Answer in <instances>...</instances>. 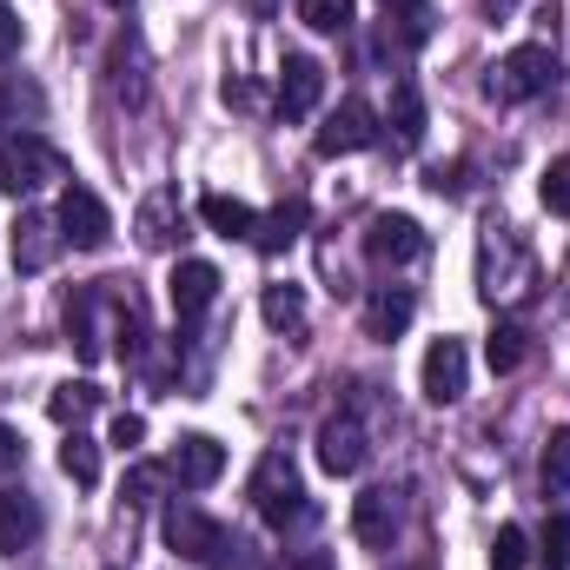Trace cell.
I'll return each mask as SVG.
<instances>
[{
	"label": "cell",
	"instance_id": "12",
	"mask_svg": "<svg viewBox=\"0 0 570 570\" xmlns=\"http://www.w3.org/2000/svg\"><path fill=\"white\" fill-rule=\"evenodd\" d=\"M352 538L365 551H392V538H399V498L385 484H372V491L352 498Z\"/></svg>",
	"mask_w": 570,
	"mask_h": 570
},
{
	"label": "cell",
	"instance_id": "24",
	"mask_svg": "<svg viewBox=\"0 0 570 570\" xmlns=\"http://www.w3.org/2000/svg\"><path fill=\"white\" fill-rule=\"evenodd\" d=\"M538 484H544V498H564L570 491V425L551 431V444L538 458Z\"/></svg>",
	"mask_w": 570,
	"mask_h": 570
},
{
	"label": "cell",
	"instance_id": "27",
	"mask_svg": "<svg viewBox=\"0 0 570 570\" xmlns=\"http://www.w3.org/2000/svg\"><path fill=\"white\" fill-rule=\"evenodd\" d=\"M531 564V538L518 531V524H504L498 538H491V570H524Z\"/></svg>",
	"mask_w": 570,
	"mask_h": 570
},
{
	"label": "cell",
	"instance_id": "5",
	"mask_svg": "<svg viewBox=\"0 0 570 570\" xmlns=\"http://www.w3.org/2000/svg\"><path fill=\"white\" fill-rule=\"evenodd\" d=\"M159 531H166V551H173V558H186V564H226V551H239V544L226 538V524H213L206 511H186V504H179V511H166V524H159Z\"/></svg>",
	"mask_w": 570,
	"mask_h": 570
},
{
	"label": "cell",
	"instance_id": "25",
	"mask_svg": "<svg viewBox=\"0 0 570 570\" xmlns=\"http://www.w3.org/2000/svg\"><path fill=\"white\" fill-rule=\"evenodd\" d=\"M60 471H67L73 484H100V444L80 438V431H67V444H60Z\"/></svg>",
	"mask_w": 570,
	"mask_h": 570
},
{
	"label": "cell",
	"instance_id": "33",
	"mask_svg": "<svg viewBox=\"0 0 570 570\" xmlns=\"http://www.w3.org/2000/svg\"><path fill=\"white\" fill-rule=\"evenodd\" d=\"M13 53H20V13L0 0V60H13Z\"/></svg>",
	"mask_w": 570,
	"mask_h": 570
},
{
	"label": "cell",
	"instance_id": "11",
	"mask_svg": "<svg viewBox=\"0 0 570 570\" xmlns=\"http://www.w3.org/2000/svg\"><path fill=\"white\" fill-rule=\"evenodd\" d=\"M365 458H372V444H365V425H358L352 412H338V419H325V425H318V464H325L332 478L365 471Z\"/></svg>",
	"mask_w": 570,
	"mask_h": 570
},
{
	"label": "cell",
	"instance_id": "20",
	"mask_svg": "<svg viewBox=\"0 0 570 570\" xmlns=\"http://www.w3.org/2000/svg\"><path fill=\"white\" fill-rule=\"evenodd\" d=\"M100 405H107V392H100L94 379H67V385H53V399H47L53 425H73V431H80V419H94Z\"/></svg>",
	"mask_w": 570,
	"mask_h": 570
},
{
	"label": "cell",
	"instance_id": "4",
	"mask_svg": "<svg viewBox=\"0 0 570 570\" xmlns=\"http://www.w3.org/2000/svg\"><path fill=\"white\" fill-rule=\"evenodd\" d=\"M53 219H60V239H67L73 253H100V246L114 239V213H107V206H100V193H94V186H80V179L60 193Z\"/></svg>",
	"mask_w": 570,
	"mask_h": 570
},
{
	"label": "cell",
	"instance_id": "18",
	"mask_svg": "<svg viewBox=\"0 0 570 570\" xmlns=\"http://www.w3.org/2000/svg\"><path fill=\"white\" fill-rule=\"evenodd\" d=\"M412 312H419V298H412L405 285H379V292L365 298V332H372V338H399V332L412 325Z\"/></svg>",
	"mask_w": 570,
	"mask_h": 570
},
{
	"label": "cell",
	"instance_id": "39",
	"mask_svg": "<svg viewBox=\"0 0 570 570\" xmlns=\"http://www.w3.org/2000/svg\"><path fill=\"white\" fill-rule=\"evenodd\" d=\"M399 7H412V0H385V13H399Z\"/></svg>",
	"mask_w": 570,
	"mask_h": 570
},
{
	"label": "cell",
	"instance_id": "29",
	"mask_svg": "<svg viewBox=\"0 0 570 570\" xmlns=\"http://www.w3.org/2000/svg\"><path fill=\"white\" fill-rule=\"evenodd\" d=\"M399 146H419L425 140V100H419V87H399Z\"/></svg>",
	"mask_w": 570,
	"mask_h": 570
},
{
	"label": "cell",
	"instance_id": "7",
	"mask_svg": "<svg viewBox=\"0 0 570 570\" xmlns=\"http://www.w3.org/2000/svg\"><path fill=\"white\" fill-rule=\"evenodd\" d=\"M425 226L412 219V213H379L372 226H365V259L372 266H412V259H425Z\"/></svg>",
	"mask_w": 570,
	"mask_h": 570
},
{
	"label": "cell",
	"instance_id": "23",
	"mask_svg": "<svg viewBox=\"0 0 570 570\" xmlns=\"http://www.w3.org/2000/svg\"><path fill=\"white\" fill-rule=\"evenodd\" d=\"M259 312H266V325L273 332H298L305 325V285H266V298H259Z\"/></svg>",
	"mask_w": 570,
	"mask_h": 570
},
{
	"label": "cell",
	"instance_id": "32",
	"mask_svg": "<svg viewBox=\"0 0 570 570\" xmlns=\"http://www.w3.org/2000/svg\"><path fill=\"white\" fill-rule=\"evenodd\" d=\"M140 438H146V419H134V412H120L114 431H107V444H114V451H140Z\"/></svg>",
	"mask_w": 570,
	"mask_h": 570
},
{
	"label": "cell",
	"instance_id": "34",
	"mask_svg": "<svg viewBox=\"0 0 570 570\" xmlns=\"http://www.w3.org/2000/svg\"><path fill=\"white\" fill-rule=\"evenodd\" d=\"M20 458H27V444H20V431H13V425H0V471H13Z\"/></svg>",
	"mask_w": 570,
	"mask_h": 570
},
{
	"label": "cell",
	"instance_id": "31",
	"mask_svg": "<svg viewBox=\"0 0 570 570\" xmlns=\"http://www.w3.org/2000/svg\"><path fill=\"white\" fill-rule=\"evenodd\" d=\"M538 193H544V206H551V213H564V219H570V159H558V166H544Z\"/></svg>",
	"mask_w": 570,
	"mask_h": 570
},
{
	"label": "cell",
	"instance_id": "35",
	"mask_svg": "<svg viewBox=\"0 0 570 570\" xmlns=\"http://www.w3.org/2000/svg\"><path fill=\"white\" fill-rule=\"evenodd\" d=\"M431 193H464V166H438L431 173Z\"/></svg>",
	"mask_w": 570,
	"mask_h": 570
},
{
	"label": "cell",
	"instance_id": "22",
	"mask_svg": "<svg viewBox=\"0 0 570 570\" xmlns=\"http://www.w3.org/2000/svg\"><path fill=\"white\" fill-rule=\"evenodd\" d=\"M484 358H491V372L504 379V372H518L524 358H531V332L518 325V318H498V332L484 338Z\"/></svg>",
	"mask_w": 570,
	"mask_h": 570
},
{
	"label": "cell",
	"instance_id": "14",
	"mask_svg": "<svg viewBox=\"0 0 570 570\" xmlns=\"http://www.w3.org/2000/svg\"><path fill=\"white\" fill-rule=\"evenodd\" d=\"M318 100H325V67H318L312 53H285V67H279V114H285V120H305Z\"/></svg>",
	"mask_w": 570,
	"mask_h": 570
},
{
	"label": "cell",
	"instance_id": "3",
	"mask_svg": "<svg viewBox=\"0 0 570 570\" xmlns=\"http://www.w3.org/2000/svg\"><path fill=\"white\" fill-rule=\"evenodd\" d=\"M53 179H67V159L40 140V134H7L0 140V193L27 199V193H40Z\"/></svg>",
	"mask_w": 570,
	"mask_h": 570
},
{
	"label": "cell",
	"instance_id": "30",
	"mask_svg": "<svg viewBox=\"0 0 570 570\" xmlns=\"http://www.w3.org/2000/svg\"><path fill=\"white\" fill-rule=\"evenodd\" d=\"M159 484H166V471H159V464H134V471H127V504H159Z\"/></svg>",
	"mask_w": 570,
	"mask_h": 570
},
{
	"label": "cell",
	"instance_id": "36",
	"mask_svg": "<svg viewBox=\"0 0 570 570\" xmlns=\"http://www.w3.org/2000/svg\"><path fill=\"white\" fill-rule=\"evenodd\" d=\"M292 570H332V558H325V551H305V558H298Z\"/></svg>",
	"mask_w": 570,
	"mask_h": 570
},
{
	"label": "cell",
	"instance_id": "8",
	"mask_svg": "<svg viewBox=\"0 0 570 570\" xmlns=\"http://www.w3.org/2000/svg\"><path fill=\"white\" fill-rule=\"evenodd\" d=\"M419 385H425L431 405H458V399H464V385H471V352H464V338H431Z\"/></svg>",
	"mask_w": 570,
	"mask_h": 570
},
{
	"label": "cell",
	"instance_id": "2",
	"mask_svg": "<svg viewBox=\"0 0 570 570\" xmlns=\"http://www.w3.org/2000/svg\"><path fill=\"white\" fill-rule=\"evenodd\" d=\"M253 504H259V518H266L273 531H292V524L312 518L305 484H298V464H292L285 451H266V458H259V471H253Z\"/></svg>",
	"mask_w": 570,
	"mask_h": 570
},
{
	"label": "cell",
	"instance_id": "10",
	"mask_svg": "<svg viewBox=\"0 0 570 570\" xmlns=\"http://www.w3.org/2000/svg\"><path fill=\"white\" fill-rule=\"evenodd\" d=\"M219 471H226V444H219V438H206V431H186V438L173 444V458H166V478H179L186 491L219 484Z\"/></svg>",
	"mask_w": 570,
	"mask_h": 570
},
{
	"label": "cell",
	"instance_id": "15",
	"mask_svg": "<svg viewBox=\"0 0 570 570\" xmlns=\"http://www.w3.org/2000/svg\"><path fill=\"white\" fill-rule=\"evenodd\" d=\"M166 298H173L179 318H199V312L219 298V266H213V259H179L173 279H166Z\"/></svg>",
	"mask_w": 570,
	"mask_h": 570
},
{
	"label": "cell",
	"instance_id": "21",
	"mask_svg": "<svg viewBox=\"0 0 570 570\" xmlns=\"http://www.w3.org/2000/svg\"><path fill=\"white\" fill-rule=\"evenodd\" d=\"M298 233H305V199H285L253 226V246L259 253H285V246H298Z\"/></svg>",
	"mask_w": 570,
	"mask_h": 570
},
{
	"label": "cell",
	"instance_id": "17",
	"mask_svg": "<svg viewBox=\"0 0 570 570\" xmlns=\"http://www.w3.org/2000/svg\"><path fill=\"white\" fill-rule=\"evenodd\" d=\"M40 538V504L27 491H0V558H20Z\"/></svg>",
	"mask_w": 570,
	"mask_h": 570
},
{
	"label": "cell",
	"instance_id": "16",
	"mask_svg": "<svg viewBox=\"0 0 570 570\" xmlns=\"http://www.w3.org/2000/svg\"><path fill=\"white\" fill-rule=\"evenodd\" d=\"M67 345H73L87 365L107 352V338H100V292H94V285H80V292L67 298Z\"/></svg>",
	"mask_w": 570,
	"mask_h": 570
},
{
	"label": "cell",
	"instance_id": "13",
	"mask_svg": "<svg viewBox=\"0 0 570 570\" xmlns=\"http://www.w3.org/2000/svg\"><path fill=\"white\" fill-rule=\"evenodd\" d=\"M60 246H67V239H60V219H53V213H20V219H13V266H20V273H47Z\"/></svg>",
	"mask_w": 570,
	"mask_h": 570
},
{
	"label": "cell",
	"instance_id": "9",
	"mask_svg": "<svg viewBox=\"0 0 570 570\" xmlns=\"http://www.w3.org/2000/svg\"><path fill=\"white\" fill-rule=\"evenodd\" d=\"M134 233H140L146 253H166V246H179L186 239V206H179V186H153L140 199V213H134Z\"/></svg>",
	"mask_w": 570,
	"mask_h": 570
},
{
	"label": "cell",
	"instance_id": "37",
	"mask_svg": "<svg viewBox=\"0 0 570 570\" xmlns=\"http://www.w3.org/2000/svg\"><path fill=\"white\" fill-rule=\"evenodd\" d=\"M246 7H253L259 20H273V13H279V0H246Z\"/></svg>",
	"mask_w": 570,
	"mask_h": 570
},
{
	"label": "cell",
	"instance_id": "6",
	"mask_svg": "<svg viewBox=\"0 0 570 570\" xmlns=\"http://www.w3.org/2000/svg\"><path fill=\"white\" fill-rule=\"evenodd\" d=\"M379 140V114H372V100H338L332 114H325V127H318V140H312V153L318 159H345V153H365V146Z\"/></svg>",
	"mask_w": 570,
	"mask_h": 570
},
{
	"label": "cell",
	"instance_id": "40",
	"mask_svg": "<svg viewBox=\"0 0 570 570\" xmlns=\"http://www.w3.org/2000/svg\"><path fill=\"white\" fill-rule=\"evenodd\" d=\"M107 7H134V0H107Z\"/></svg>",
	"mask_w": 570,
	"mask_h": 570
},
{
	"label": "cell",
	"instance_id": "19",
	"mask_svg": "<svg viewBox=\"0 0 570 570\" xmlns=\"http://www.w3.org/2000/svg\"><path fill=\"white\" fill-rule=\"evenodd\" d=\"M199 219H206L219 239H253V226H259V213H253L246 199H233V193H206V199H199Z\"/></svg>",
	"mask_w": 570,
	"mask_h": 570
},
{
	"label": "cell",
	"instance_id": "26",
	"mask_svg": "<svg viewBox=\"0 0 570 570\" xmlns=\"http://www.w3.org/2000/svg\"><path fill=\"white\" fill-rule=\"evenodd\" d=\"M298 20L312 33H345L352 27V0H298Z\"/></svg>",
	"mask_w": 570,
	"mask_h": 570
},
{
	"label": "cell",
	"instance_id": "28",
	"mask_svg": "<svg viewBox=\"0 0 570 570\" xmlns=\"http://www.w3.org/2000/svg\"><path fill=\"white\" fill-rule=\"evenodd\" d=\"M531 558L544 570H570V518H551V524H544V538H538Z\"/></svg>",
	"mask_w": 570,
	"mask_h": 570
},
{
	"label": "cell",
	"instance_id": "1",
	"mask_svg": "<svg viewBox=\"0 0 570 570\" xmlns=\"http://www.w3.org/2000/svg\"><path fill=\"white\" fill-rule=\"evenodd\" d=\"M558 87V53L551 47H511L498 67H491V80H484V94L498 100V107H524V100H538V94H551Z\"/></svg>",
	"mask_w": 570,
	"mask_h": 570
},
{
	"label": "cell",
	"instance_id": "38",
	"mask_svg": "<svg viewBox=\"0 0 570 570\" xmlns=\"http://www.w3.org/2000/svg\"><path fill=\"white\" fill-rule=\"evenodd\" d=\"M7 114H13V94H7V87H0V127H7Z\"/></svg>",
	"mask_w": 570,
	"mask_h": 570
}]
</instances>
